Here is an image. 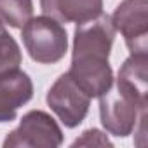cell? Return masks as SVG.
<instances>
[{
    "mask_svg": "<svg viewBox=\"0 0 148 148\" xmlns=\"http://www.w3.org/2000/svg\"><path fill=\"white\" fill-rule=\"evenodd\" d=\"M115 33L112 19L105 12L77 25L73 33L71 64L66 73L91 99L105 94L113 84V70L108 59Z\"/></svg>",
    "mask_w": 148,
    "mask_h": 148,
    "instance_id": "1",
    "label": "cell"
},
{
    "mask_svg": "<svg viewBox=\"0 0 148 148\" xmlns=\"http://www.w3.org/2000/svg\"><path fill=\"white\" fill-rule=\"evenodd\" d=\"M33 18V0H0V23L21 30Z\"/></svg>",
    "mask_w": 148,
    "mask_h": 148,
    "instance_id": "9",
    "label": "cell"
},
{
    "mask_svg": "<svg viewBox=\"0 0 148 148\" xmlns=\"http://www.w3.org/2000/svg\"><path fill=\"white\" fill-rule=\"evenodd\" d=\"M45 101L61 124L68 129L80 125L91 106L89 94H86L68 73H63L56 79V82L47 91Z\"/></svg>",
    "mask_w": 148,
    "mask_h": 148,
    "instance_id": "5",
    "label": "cell"
},
{
    "mask_svg": "<svg viewBox=\"0 0 148 148\" xmlns=\"http://www.w3.org/2000/svg\"><path fill=\"white\" fill-rule=\"evenodd\" d=\"M25 49L38 64H54L68 51V33L64 26L51 16L30 18L21 28Z\"/></svg>",
    "mask_w": 148,
    "mask_h": 148,
    "instance_id": "3",
    "label": "cell"
},
{
    "mask_svg": "<svg viewBox=\"0 0 148 148\" xmlns=\"http://www.w3.org/2000/svg\"><path fill=\"white\" fill-rule=\"evenodd\" d=\"M71 146H112V141L106 138V134H103L98 129H87L82 132L80 138H77L71 143Z\"/></svg>",
    "mask_w": 148,
    "mask_h": 148,
    "instance_id": "11",
    "label": "cell"
},
{
    "mask_svg": "<svg viewBox=\"0 0 148 148\" xmlns=\"http://www.w3.org/2000/svg\"><path fill=\"white\" fill-rule=\"evenodd\" d=\"M61 145V127L47 112L42 110L25 113L19 125L4 139V148H58Z\"/></svg>",
    "mask_w": 148,
    "mask_h": 148,
    "instance_id": "4",
    "label": "cell"
},
{
    "mask_svg": "<svg viewBox=\"0 0 148 148\" xmlns=\"http://www.w3.org/2000/svg\"><path fill=\"white\" fill-rule=\"evenodd\" d=\"M33 98V82L26 71L16 68L0 75V122H12L18 110Z\"/></svg>",
    "mask_w": 148,
    "mask_h": 148,
    "instance_id": "7",
    "label": "cell"
},
{
    "mask_svg": "<svg viewBox=\"0 0 148 148\" xmlns=\"http://www.w3.org/2000/svg\"><path fill=\"white\" fill-rule=\"evenodd\" d=\"M110 19L131 54L148 56V0H122Z\"/></svg>",
    "mask_w": 148,
    "mask_h": 148,
    "instance_id": "6",
    "label": "cell"
},
{
    "mask_svg": "<svg viewBox=\"0 0 148 148\" xmlns=\"http://www.w3.org/2000/svg\"><path fill=\"white\" fill-rule=\"evenodd\" d=\"M21 63H23V54L19 44L0 23V75L19 68Z\"/></svg>",
    "mask_w": 148,
    "mask_h": 148,
    "instance_id": "10",
    "label": "cell"
},
{
    "mask_svg": "<svg viewBox=\"0 0 148 148\" xmlns=\"http://www.w3.org/2000/svg\"><path fill=\"white\" fill-rule=\"evenodd\" d=\"M45 16L59 23H86L103 14V0H40Z\"/></svg>",
    "mask_w": 148,
    "mask_h": 148,
    "instance_id": "8",
    "label": "cell"
},
{
    "mask_svg": "<svg viewBox=\"0 0 148 148\" xmlns=\"http://www.w3.org/2000/svg\"><path fill=\"white\" fill-rule=\"evenodd\" d=\"M148 108V91L139 89L117 77L112 87L99 96V119L105 131L117 138L136 132L138 124H145Z\"/></svg>",
    "mask_w": 148,
    "mask_h": 148,
    "instance_id": "2",
    "label": "cell"
}]
</instances>
